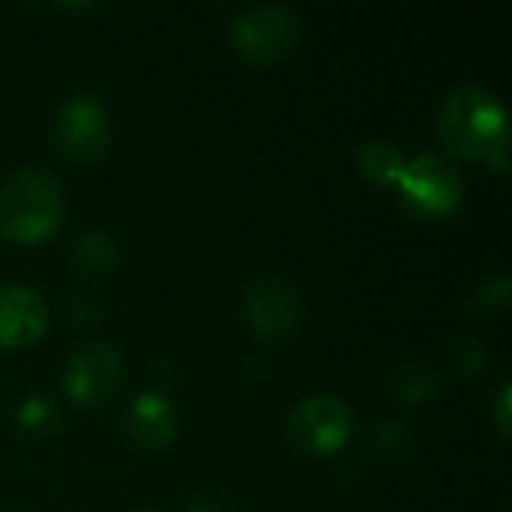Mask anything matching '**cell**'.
<instances>
[{"label": "cell", "mask_w": 512, "mask_h": 512, "mask_svg": "<svg viewBox=\"0 0 512 512\" xmlns=\"http://www.w3.org/2000/svg\"><path fill=\"white\" fill-rule=\"evenodd\" d=\"M135 512H159V510H150V507H144V510H135Z\"/></svg>", "instance_id": "obj_16"}, {"label": "cell", "mask_w": 512, "mask_h": 512, "mask_svg": "<svg viewBox=\"0 0 512 512\" xmlns=\"http://www.w3.org/2000/svg\"><path fill=\"white\" fill-rule=\"evenodd\" d=\"M120 372H123V363L111 345L87 342L69 354L66 369H63V390L69 393V399L81 405H96L114 393Z\"/></svg>", "instance_id": "obj_8"}, {"label": "cell", "mask_w": 512, "mask_h": 512, "mask_svg": "<svg viewBox=\"0 0 512 512\" xmlns=\"http://www.w3.org/2000/svg\"><path fill=\"white\" fill-rule=\"evenodd\" d=\"M174 429L177 417L171 411V402L153 390L141 393L126 414V432L141 450H162L174 438Z\"/></svg>", "instance_id": "obj_10"}, {"label": "cell", "mask_w": 512, "mask_h": 512, "mask_svg": "<svg viewBox=\"0 0 512 512\" xmlns=\"http://www.w3.org/2000/svg\"><path fill=\"white\" fill-rule=\"evenodd\" d=\"M51 138L63 156L75 162H93L111 144V123L96 99L72 96L57 108L51 123Z\"/></svg>", "instance_id": "obj_7"}, {"label": "cell", "mask_w": 512, "mask_h": 512, "mask_svg": "<svg viewBox=\"0 0 512 512\" xmlns=\"http://www.w3.org/2000/svg\"><path fill=\"white\" fill-rule=\"evenodd\" d=\"M396 183H399V198L405 210L423 219L447 216L450 210L459 207L465 195L462 171L435 153H423L414 162H405Z\"/></svg>", "instance_id": "obj_3"}, {"label": "cell", "mask_w": 512, "mask_h": 512, "mask_svg": "<svg viewBox=\"0 0 512 512\" xmlns=\"http://www.w3.org/2000/svg\"><path fill=\"white\" fill-rule=\"evenodd\" d=\"M48 330V303L30 285H0V348H24Z\"/></svg>", "instance_id": "obj_9"}, {"label": "cell", "mask_w": 512, "mask_h": 512, "mask_svg": "<svg viewBox=\"0 0 512 512\" xmlns=\"http://www.w3.org/2000/svg\"><path fill=\"white\" fill-rule=\"evenodd\" d=\"M66 201L57 177L42 168H15L0 183V231L18 243L48 240L63 219Z\"/></svg>", "instance_id": "obj_2"}, {"label": "cell", "mask_w": 512, "mask_h": 512, "mask_svg": "<svg viewBox=\"0 0 512 512\" xmlns=\"http://www.w3.org/2000/svg\"><path fill=\"white\" fill-rule=\"evenodd\" d=\"M69 258L78 270L90 273V276H102V273H111L114 264H117V249H114V240L102 231H84V234H75L69 240Z\"/></svg>", "instance_id": "obj_11"}, {"label": "cell", "mask_w": 512, "mask_h": 512, "mask_svg": "<svg viewBox=\"0 0 512 512\" xmlns=\"http://www.w3.org/2000/svg\"><path fill=\"white\" fill-rule=\"evenodd\" d=\"M243 318L261 339L282 342L300 330L303 300L288 279H282L276 273H261L258 279H252L246 285Z\"/></svg>", "instance_id": "obj_5"}, {"label": "cell", "mask_w": 512, "mask_h": 512, "mask_svg": "<svg viewBox=\"0 0 512 512\" xmlns=\"http://www.w3.org/2000/svg\"><path fill=\"white\" fill-rule=\"evenodd\" d=\"M354 432V411L345 399L318 393L303 399L288 417V438L303 453H333Z\"/></svg>", "instance_id": "obj_6"}, {"label": "cell", "mask_w": 512, "mask_h": 512, "mask_svg": "<svg viewBox=\"0 0 512 512\" xmlns=\"http://www.w3.org/2000/svg\"><path fill=\"white\" fill-rule=\"evenodd\" d=\"M42 414H45V405H42V402H27V405L21 408L18 417H21L24 423H33V426H36V420H39Z\"/></svg>", "instance_id": "obj_15"}, {"label": "cell", "mask_w": 512, "mask_h": 512, "mask_svg": "<svg viewBox=\"0 0 512 512\" xmlns=\"http://www.w3.org/2000/svg\"><path fill=\"white\" fill-rule=\"evenodd\" d=\"M360 168L375 183H396L405 168V159L390 141H369L360 150Z\"/></svg>", "instance_id": "obj_12"}, {"label": "cell", "mask_w": 512, "mask_h": 512, "mask_svg": "<svg viewBox=\"0 0 512 512\" xmlns=\"http://www.w3.org/2000/svg\"><path fill=\"white\" fill-rule=\"evenodd\" d=\"M189 512H231V504H228V501H222V498H210V495H204V498L192 501Z\"/></svg>", "instance_id": "obj_14"}, {"label": "cell", "mask_w": 512, "mask_h": 512, "mask_svg": "<svg viewBox=\"0 0 512 512\" xmlns=\"http://www.w3.org/2000/svg\"><path fill=\"white\" fill-rule=\"evenodd\" d=\"M495 423L501 429V435H510L512 426V390L510 384L504 381L501 393H498V405H495Z\"/></svg>", "instance_id": "obj_13"}, {"label": "cell", "mask_w": 512, "mask_h": 512, "mask_svg": "<svg viewBox=\"0 0 512 512\" xmlns=\"http://www.w3.org/2000/svg\"><path fill=\"white\" fill-rule=\"evenodd\" d=\"M438 135L456 156L489 162L498 171H504L510 162L507 108L486 87H456L438 111Z\"/></svg>", "instance_id": "obj_1"}, {"label": "cell", "mask_w": 512, "mask_h": 512, "mask_svg": "<svg viewBox=\"0 0 512 512\" xmlns=\"http://www.w3.org/2000/svg\"><path fill=\"white\" fill-rule=\"evenodd\" d=\"M303 36V18L282 3H261L240 12L231 24L237 51L252 63H270L297 48Z\"/></svg>", "instance_id": "obj_4"}]
</instances>
